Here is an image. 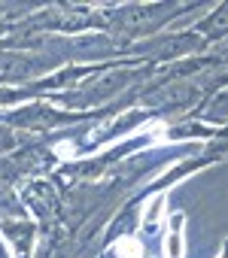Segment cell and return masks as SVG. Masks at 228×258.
Wrapping results in <instances>:
<instances>
[{"instance_id":"6da1fadb","label":"cell","mask_w":228,"mask_h":258,"mask_svg":"<svg viewBox=\"0 0 228 258\" xmlns=\"http://www.w3.org/2000/svg\"><path fill=\"white\" fill-rule=\"evenodd\" d=\"M116 252L122 255V258H140V246H137V240H119V246H116Z\"/></svg>"}]
</instances>
